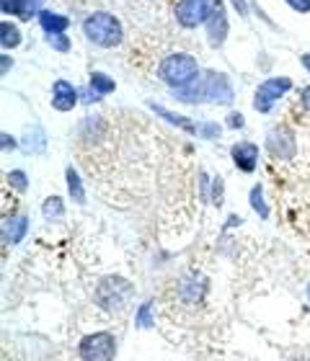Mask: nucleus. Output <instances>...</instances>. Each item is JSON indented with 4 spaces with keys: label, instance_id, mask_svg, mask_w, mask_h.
Masks as SVG:
<instances>
[{
    "label": "nucleus",
    "instance_id": "obj_8",
    "mask_svg": "<svg viewBox=\"0 0 310 361\" xmlns=\"http://www.w3.org/2000/svg\"><path fill=\"white\" fill-rule=\"evenodd\" d=\"M269 152H272L274 158L280 160H292L295 158V137L290 129H274L272 135H269Z\"/></svg>",
    "mask_w": 310,
    "mask_h": 361
},
{
    "label": "nucleus",
    "instance_id": "obj_4",
    "mask_svg": "<svg viewBox=\"0 0 310 361\" xmlns=\"http://www.w3.org/2000/svg\"><path fill=\"white\" fill-rule=\"evenodd\" d=\"M83 34L91 39L93 44L112 49L121 42V23L112 13H93L83 21Z\"/></svg>",
    "mask_w": 310,
    "mask_h": 361
},
{
    "label": "nucleus",
    "instance_id": "obj_26",
    "mask_svg": "<svg viewBox=\"0 0 310 361\" xmlns=\"http://www.w3.org/2000/svg\"><path fill=\"white\" fill-rule=\"evenodd\" d=\"M227 124H230V127L241 129L243 124H246V121H243V114H230V116H227Z\"/></svg>",
    "mask_w": 310,
    "mask_h": 361
},
{
    "label": "nucleus",
    "instance_id": "obj_10",
    "mask_svg": "<svg viewBox=\"0 0 310 361\" xmlns=\"http://www.w3.org/2000/svg\"><path fill=\"white\" fill-rule=\"evenodd\" d=\"M78 104V90L68 80H57L52 85V106L57 111H73V106Z\"/></svg>",
    "mask_w": 310,
    "mask_h": 361
},
{
    "label": "nucleus",
    "instance_id": "obj_23",
    "mask_svg": "<svg viewBox=\"0 0 310 361\" xmlns=\"http://www.w3.org/2000/svg\"><path fill=\"white\" fill-rule=\"evenodd\" d=\"M47 42L54 47V49H60V52H68L70 49V42L62 34H52V37H47Z\"/></svg>",
    "mask_w": 310,
    "mask_h": 361
},
{
    "label": "nucleus",
    "instance_id": "obj_19",
    "mask_svg": "<svg viewBox=\"0 0 310 361\" xmlns=\"http://www.w3.org/2000/svg\"><path fill=\"white\" fill-rule=\"evenodd\" d=\"M91 88H93V93H99V96H106V93H114V80L112 78H106L104 73H93L91 75Z\"/></svg>",
    "mask_w": 310,
    "mask_h": 361
},
{
    "label": "nucleus",
    "instance_id": "obj_32",
    "mask_svg": "<svg viewBox=\"0 0 310 361\" xmlns=\"http://www.w3.org/2000/svg\"><path fill=\"white\" fill-rule=\"evenodd\" d=\"M292 361H303V359H292Z\"/></svg>",
    "mask_w": 310,
    "mask_h": 361
},
{
    "label": "nucleus",
    "instance_id": "obj_25",
    "mask_svg": "<svg viewBox=\"0 0 310 361\" xmlns=\"http://www.w3.org/2000/svg\"><path fill=\"white\" fill-rule=\"evenodd\" d=\"M287 3L295 8L297 13H308L310 11V0H287Z\"/></svg>",
    "mask_w": 310,
    "mask_h": 361
},
{
    "label": "nucleus",
    "instance_id": "obj_14",
    "mask_svg": "<svg viewBox=\"0 0 310 361\" xmlns=\"http://www.w3.org/2000/svg\"><path fill=\"white\" fill-rule=\"evenodd\" d=\"M39 23H42V29L52 37V34H62V31L70 26V18H65V16L60 13H52V11H42L39 13Z\"/></svg>",
    "mask_w": 310,
    "mask_h": 361
},
{
    "label": "nucleus",
    "instance_id": "obj_28",
    "mask_svg": "<svg viewBox=\"0 0 310 361\" xmlns=\"http://www.w3.org/2000/svg\"><path fill=\"white\" fill-rule=\"evenodd\" d=\"M8 147H11V150H13V147H16V142H13V137H8V135H3V150H8Z\"/></svg>",
    "mask_w": 310,
    "mask_h": 361
},
{
    "label": "nucleus",
    "instance_id": "obj_31",
    "mask_svg": "<svg viewBox=\"0 0 310 361\" xmlns=\"http://www.w3.org/2000/svg\"><path fill=\"white\" fill-rule=\"evenodd\" d=\"M303 65H305V68L310 70V54H305V57H303Z\"/></svg>",
    "mask_w": 310,
    "mask_h": 361
},
{
    "label": "nucleus",
    "instance_id": "obj_30",
    "mask_svg": "<svg viewBox=\"0 0 310 361\" xmlns=\"http://www.w3.org/2000/svg\"><path fill=\"white\" fill-rule=\"evenodd\" d=\"M233 3H235V8H238L241 13H246V6H243V0H233Z\"/></svg>",
    "mask_w": 310,
    "mask_h": 361
},
{
    "label": "nucleus",
    "instance_id": "obj_17",
    "mask_svg": "<svg viewBox=\"0 0 310 361\" xmlns=\"http://www.w3.org/2000/svg\"><path fill=\"white\" fill-rule=\"evenodd\" d=\"M68 191L70 196H73V202L76 204H85V191H83V180H81V176H78L76 168H68Z\"/></svg>",
    "mask_w": 310,
    "mask_h": 361
},
{
    "label": "nucleus",
    "instance_id": "obj_21",
    "mask_svg": "<svg viewBox=\"0 0 310 361\" xmlns=\"http://www.w3.org/2000/svg\"><path fill=\"white\" fill-rule=\"evenodd\" d=\"M135 323H137V328H153V325H155V320H153V302L140 305V310H137V315H135Z\"/></svg>",
    "mask_w": 310,
    "mask_h": 361
},
{
    "label": "nucleus",
    "instance_id": "obj_2",
    "mask_svg": "<svg viewBox=\"0 0 310 361\" xmlns=\"http://www.w3.org/2000/svg\"><path fill=\"white\" fill-rule=\"evenodd\" d=\"M158 73L168 85H174L176 90H184V88H189V85L199 78V65L191 54L179 52V54H171V57H166V60L160 62Z\"/></svg>",
    "mask_w": 310,
    "mask_h": 361
},
{
    "label": "nucleus",
    "instance_id": "obj_1",
    "mask_svg": "<svg viewBox=\"0 0 310 361\" xmlns=\"http://www.w3.org/2000/svg\"><path fill=\"white\" fill-rule=\"evenodd\" d=\"M179 101H220V104H230L233 101V88H230L225 75L207 73V78H197L189 88L179 90Z\"/></svg>",
    "mask_w": 310,
    "mask_h": 361
},
{
    "label": "nucleus",
    "instance_id": "obj_3",
    "mask_svg": "<svg viewBox=\"0 0 310 361\" xmlns=\"http://www.w3.org/2000/svg\"><path fill=\"white\" fill-rule=\"evenodd\" d=\"M135 294V286L121 276H104L96 286V300L106 312H121Z\"/></svg>",
    "mask_w": 310,
    "mask_h": 361
},
{
    "label": "nucleus",
    "instance_id": "obj_13",
    "mask_svg": "<svg viewBox=\"0 0 310 361\" xmlns=\"http://www.w3.org/2000/svg\"><path fill=\"white\" fill-rule=\"evenodd\" d=\"M42 0H0V8H3V13H11V16H18V18H31V16L37 13V8Z\"/></svg>",
    "mask_w": 310,
    "mask_h": 361
},
{
    "label": "nucleus",
    "instance_id": "obj_9",
    "mask_svg": "<svg viewBox=\"0 0 310 361\" xmlns=\"http://www.w3.org/2000/svg\"><path fill=\"white\" fill-rule=\"evenodd\" d=\"M230 155H233L235 168H241L243 173H254V171H256V166H258V145L238 142V145H233Z\"/></svg>",
    "mask_w": 310,
    "mask_h": 361
},
{
    "label": "nucleus",
    "instance_id": "obj_33",
    "mask_svg": "<svg viewBox=\"0 0 310 361\" xmlns=\"http://www.w3.org/2000/svg\"><path fill=\"white\" fill-rule=\"evenodd\" d=\"M308 297H310V286H308Z\"/></svg>",
    "mask_w": 310,
    "mask_h": 361
},
{
    "label": "nucleus",
    "instance_id": "obj_27",
    "mask_svg": "<svg viewBox=\"0 0 310 361\" xmlns=\"http://www.w3.org/2000/svg\"><path fill=\"white\" fill-rule=\"evenodd\" d=\"M215 204H222V178H215Z\"/></svg>",
    "mask_w": 310,
    "mask_h": 361
},
{
    "label": "nucleus",
    "instance_id": "obj_29",
    "mask_svg": "<svg viewBox=\"0 0 310 361\" xmlns=\"http://www.w3.org/2000/svg\"><path fill=\"white\" fill-rule=\"evenodd\" d=\"M303 106H305V109H308V111H310V85L303 90Z\"/></svg>",
    "mask_w": 310,
    "mask_h": 361
},
{
    "label": "nucleus",
    "instance_id": "obj_22",
    "mask_svg": "<svg viewBox=\"0 0 310 361\" xmlns=\"http://www.w3.org/2000/svg\"><path fill=\"white\" fill-rule=\"evenodd\" d=\"M8 183L13 188H18V191H26V173L23 171H11L8 173Z\"/></svg>",
    "mask_w": 310,
    "mask_h": 361
},
{
    "label": "nucleus",
    "instance_id": "obj_11",
    "mask_svg": "<svg viewBox=\"0 0 310 361\" xmlns=\"http://www.w3.org/2000/svg\"><path fill=\"white\" fill-rule=\"evenodd\" d=\"M26 230H29V219L26 217H6V222H3V243L6 245H18L23 240Z\"/></svg>",
    "mask_w": 310,
    "mask_h": 361
},
{
    "label": "nucleus",
    "instance_id": "obj_16",
    "mask_svg": "<svg viewBox=\"0 0 310 361\" xmlns=\"http://www.w3.org/2000/svg\"><path fill=\"white\" fill-rule=\"evenodd\" d=\"M150 109L155 114H160V116H166L171 124H176V127H181V129H186V132H191V135H197V132H199V124H191V121H186L184 116H179V114H174V111H168V109H163V106L150 104Z\"/></svg>",
    "mask_w": 310,
    "mask_h": 361
},
{
    "label": "nucleus",
    "instance_id": "obj_5",
    "mask_svg": "<svg viewBox=\"0 0 310 361\" xmlns=\"http://www.w3.org/2000/svg\"><path fill=\"white\" fill-rule=\"evenodd\" d=\"M81 361H114L117 359V338L112 333H91L78 346Z\"/></svg>",
    "mask_w": 310,
    "mask_h": 361
},
{
    "label": "nucleus",
    "instance_id": "obj_12",
    "mask_svg": "<svg viewBox=\"0 0 310 361\" xmlns=\"http://www.w3.org/2000/svg\"><path fill=\"white\" fill-rule=\"evenodd\" d=\"M210 44L212 47H220L225 42V34H227V18H225V8L222 3H217L215 8V13L210 16Z\"/></svg>",
    "mask_w": 310,
    "mask_h": 361
},
{
    "label": "nucleus",
    "instance_id": "obj_20",
    "mask_svg": "<svg viewBox=\"0 0 310 361\" xmlns=\"http://www.w3.org/2000/svg\"><path fill=\"white\" fill-rule=\"evenodd\" d=\"M251 207L258 212V217H261V219L269 217V207L264 204V188H261V186L251 188Z\"/></svg>",
    "mask_w": 310,
    "mask_h": 361
},
{
    "label": "nucleus",
    "instance_id": "obj_18",
    "mask_svg": "<svg viewBox=\"0 0 310 361\" xmlns=\"http://www.w3.org/2000/svg\"><path fill=\"white\" fill-rule=\"evenodd\" d=\"M0 44L6 47V49H13V47L21 44V31L16 29L13 23L3 21L0 23Z\"/></svg>",
    "mask_w": 310,
    "mask_h": 361
},
{
    "label": "nucleus",
    "instance_id": "obj_7",
    "mask_svg": "<svg viewBox=\"0 0 310 361\" xmlns=\"http://www.w3.org/2000/svg\"><path fill=\"white\" fill-rule=\"evenodd\" d=\"M290 88H292V80H290V78H269V80H264V83L258 85L256 98H254V109L261 114L272 111L274 101L285 96Z\"/></svg>",
    "mask_w": 310,
    "mask_h": 361
},
{
    "label": "nucleus",
    "instance_id": "obj_24",
    "mask_svg": "<svg viewBox=\"0 0 310 361\" xmlns=\"http://www.w3.org/2000/svg\"><path fill=\"white\" fill-rule=\"evenodd\" d=\"M197 135H205L207 140H212V137L220 135V127H217V124H199V132H197Z\"/></svg>",
    "mask_w": 310,
    "mask_h": 361
},
{
    "label": "nucleus",
    "instance_id": "obj_15",
    "mask_svg": "<svg viewBox=\"0 0 310 361\" xmlns=\"http://www.w3.org/2000/svg\"><path fill=\"white\" fill-rule=\"evenodd\" d=\"M42 214H44L47 222H60L65 217V204H62L60 196H49L44 207H42Z\"/></svg>",
    "mask_w": 310,
    "mask_h": 361
},
{
    "label": "nucleus",
    "instance_id": "obj_6",
    "mask_svg": "<svg viewBox=\"0 0 310 361\" xmlns=\"http://www.w3.org/2000/svg\"><path fill=\"white\" fill-rule=\"evenodd\" d=\"M220 0H179L176 3V18L186 29H197L199 23H207L215 13Z\"/></svg>",
    "mask_w": 310,
    "mask_h": 361
}]
</instances>
